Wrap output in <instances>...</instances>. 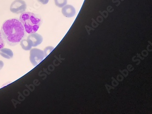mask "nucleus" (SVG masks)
<instances>
[{
  "label": "nucleus",
  "instance_id": "7ed1b4c3",
  "mask_svg": "<svg viewBox=\"0 0 152 114\" xmlns=\"http://www.w3.org/2000/svg\"><path fill=\"white\" fill-rule=\"evenodd\" d=\"M45 58L44 51L38 48H33L30 52V60L34 66H36Z\"/></svg>",
  "mask_w": 152,
  "mask_h": 114
},
{
  "label": "nucleus",
  "instance_id": "9b49d317",
  "mask_svg": "<svg viewBox=\"0 0 152 114\" xmlns=\"http://www.w3.org/2000/svg\"><path fill=\"white\" fill-rule=\"evenodd\" d=\"M5 46V42L2 37L1 31L0 30V49H2Z\"/></svg>",
  "mask_w": 152,
  "mask_h": 114
},
{
  "label": "nucleus",
  "instance_id": "9d476101",
  "mask_svg": "<svg viewBox=\"0 0 152 114\" xmlns=\"http://www.w3.org/2000/svg\"><path fill=\"white\" fill-rule=\"evenodd\" d=\"M54 49V48L53 47L51 46L47 47L45 48V49H44V54H45V57H46Z\"/></svg>",
  "mask_w": 152,
  "mask_h": 114
},
{
  "label": "nucleus",
  "instance_id": "1a4fd4ad",
  "mask_svg": "<svg viewBox=\"0 0 152 114\" xmlns=\"http://www.w3.org/2000/svg\"><path fill=\"white\" fill-rule=\"evenodd\" d=\"M54 2L58 7L61 8L67 4V0H54Z\"/></svg>",
  "mask_w": 152,
  "mask_h": 114
},
{
  "label": "nucleus",
  "instance_id": "423d86ee",
  "mask_svg": "<svg viewBox=\"0 0 152 114\" xmlns=\"http://www.w3.org/2000/svg\"><path fill=\"white\" fill-rule=\"evenodd\" d=\"M62 13L64 16L67 18H72L76 14V11L73 6L67 5L63 7Z\"/></svg>",
  "mask_w": 152,
  "mask_h": 114
},
{
  "label": "nucleus",
  "instance_id": "6e6552de",
  "mask_svg": "<svg viewBox=\"0 0 152 114\" xmlns=\"http://www.w3.org/2000/svg\"><path fill=\"white\" fill-rule=\"evenodd\" d=\"M20 45L22 48L26 51H28L32 49V45L28 39H22L20 42Z\"/></svg>",
  "mask_w": 152,
  "mask_h": 114
},
{
  "label": "nucleus",
  "instance_id": "f8f14e48",
  "mask_svg": "<svg viewBox=\"0 0 152 114\" xmlns=\"http://www.w3.org/2000/svg\"><path fill=\"white\" fill-rule=\"evenodd\" d=\"M38 1L43 5H45L48 3L49 0H38Z\"/></svg>",
  "mask_w": 152,
  "mask_h": 114
},
{
  "label": "nucleus",
  "instance_id": "0eeeda50",
  "mask_svg": "<svg viewBox=\"0 0 152 114\" xmlns=\"http://www.w3.org/2000/svg\"><path fill=\"white\" fill-rule=\"evenodd\" d=\"M0 55L7 59L12 58L13 56V53L11 49L4 48L0 49Z\"/></svg>",
  "mask_w": 152,
  "mask_h": 114
},
{
  "label": "nucleus",
  "instance_id": "39448f33",
  "mask_svg": "<svg viewBox=\"0 0 152 114\" xmlns=\"http://www.w3.org/2000/svg\"><path fill=\"white\" fill-rule=\"evenodd\" d=\"M27 39L29 42L32 47H36L42 42L43 37L41 35L35 33L30 34L28 36Z\"/></svg>",
  "mask_w": 152,
  "mask_h": 114
},
{
  "label": "nucleus",
  "instance_id": "f257e3e1",
  "mask_svg": "<svg viewBox=\"0 0 152 114\" xmlns=\"http://www.w3.org/2000/svg\"><path fill=\"white\" fill-rule=\"evenodd\" d=\"M1 34L3 39L9 46H14L25 37L26 31L18 19H10L2 24Z\"/></svg>",
  "mask_w": 152,
  "mask_h": 114
},
{
  "label": "nucleus",
  "instance_id": "ddd939ff",
  "mask_svg": "<svg viewBox=\"0 0 152 114\" xmlns=\"http://www.w3.org/2000/svg\"><path fill=\"white\" fill-rule=\"evenodd\" d=\"M3 66H4V63L3 61L0 60V70H1L3 68Z\"/></svg>",
  "mask_w": 152,
  "mask_h": 114
},
{
  "label": "nucleus",
  "instance_id": "20e7f679",
  "mask_svg": "<svg viewBox=\"0 0 152 114\" xmlns=\"http://www.w3.org/2000/svg\"><path fill=\"white\" fill-rule=\"evenodd\" d=\"M26 2L23 0H15L10 6V11L16 14L23 13L26 11Z\"/></svg>",
  "mask_w": 152,
  "mask_h": 114
},
{
  "label": "nucleus",
  "instance_id": "f03ea898",
  "mask_svg": "<svg viewBox=\"0 0 152 114\" xmlns=\"http://www.w3.org/2000/svg\"><path fill=\"white\" fill-rule=\"evenodd\" d=\"M19 21L23 25L25 31L28 34L36 33L42 22L40 17L30 12L22 13Z\"/></svg>",
  "mask_w": 152,
  "mask_h": 114
}]
</instances>
